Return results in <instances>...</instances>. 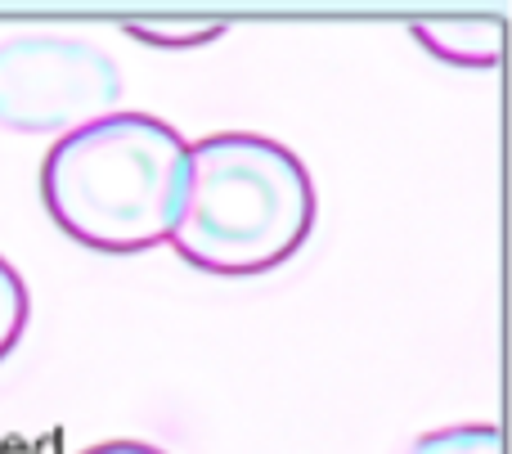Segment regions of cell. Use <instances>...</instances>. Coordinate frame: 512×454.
Segmentation results:
<instances>
[{
	"label": "cell",
	"mask_w": 512,
	"mask_h": 454,
	"mask_svg": "<svg viewBox=\"0 0 512 454\" xmlns=\"http://www.w3.org/2000/svg\"><path fill=\"white\" fill-rule=\"evenodd\" d=\"M131 36H149V45H203L207 36H221V23H131Z\"/></svg>",
	"instance_id": "cell-7"
},
{
	"label": "cell",
	"mask_w": 512,
	"mask_h": 454,
	"mask_svg": "<svg viewBox=\"0 0 512 454\" xmlns=\"http://www.w3.org/2000/svg\"><path fill=\"white\" fill-rule=\"evenodd\" d=\"M405 454H504V432L495 423H459L418 437Z\"/></svg>",
	"instance_id": "cell-5"
},
{
	"label": "cell",
	"mask_w": 512,
	"mask_h": 454,
	"mask_svg": "<svg viewBox=\"0 0 512 454\" xmlns=\"http://www.w3.org/2000/svg\"><path fill=\"white\" fill-rule=\"evenodd\" d=\"M185 180V135L153 113L113 108L54 140L41 162V203L72 243L135 257L171 239Z\"/></svg>",
	"instance_id": "cell-1"
},
{
	"label": "cell",
	"mask_w": 512,
	"mask_h": 454,
	"mask_svg": "<svg viewBox=\"0 0 512 454\" xmlns=\"http://www.w3.org/2000/svg\"><path fill=\"white\" fill-rule=\"evenodd\" d=\"M27 320H32V293H27L23 275L0 257V360L23 342Z\"/></svg>",
	"instance_id": "cell-6"
},
{
	"label": "cell",
	"mask_w": 512,
	"mask_h": 454,
	"mask_svg": "<svg viewBox=\"0 0 512 454\" xmlns=\"http://www.w3.org/2000/svg\"><path fill=\"white\" fill-rule=\"evenodd\" d=\"M315 180L288 144L256 131H221L189 144V180L171 248L207 275H265L306 248Z\"/></svg>",
	"instance_id": "cell-2"
},
{
	"label": "cell",
	"mask_w": 512,
	"mask_h": 454,
	"mask_svg": "<svg viewBox=\"0 0 512 454\" xmlns=\"http://www.w3.org/2000/svg\"><path fill=\"white\" fill-rule=\"evenodd\" d=\"M81 454H162L158 446H144V441H104V446H90Z\"/></svg>",
	"instance_id": "cell-8"
},
{
	"label": "cell",
	"mask_w": 512,
	"mask_h": 454,
	"mask_svg": "<svg viewBox=\"0 0 512 454\" xmlns=\"http://www.w3.org/2000/svg\"><path fill=\"white\" fill-rule=\"evenodd\" d=\"M122 104V68L81 36L23 32L0 41V126L68 135Z\"/></svg>",
	"instance_id": "cell-3"
},
{
	"label": "cell",
	"mask_w": 512,
	"mask_h": 454,
	"mask_svg": "<svg viewBox=\"0 0 512 454\" xmlns=\"http://www.w3.org/2000/svg\"><path fill=\"white\" fill-rule=\"evenodd\" d=\"M414 41L454 68H495L504 54L499 18H423L414 23Z\"/></svg>",
	"instance_id": "cell-4"
}]
</instances>
